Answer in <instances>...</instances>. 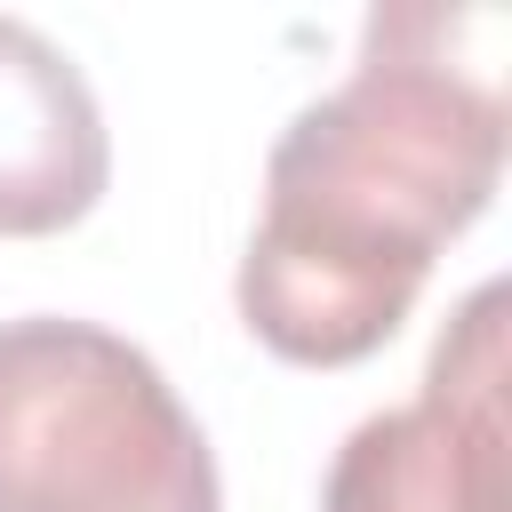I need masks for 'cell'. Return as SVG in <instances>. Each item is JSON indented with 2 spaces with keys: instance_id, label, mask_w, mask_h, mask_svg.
Masks as SVG:
<instances>
[{
  "instance_id": "1",
  "label": "cell",
  "mask_w": 512,
  "mask_h": 512,
  "mask_svg": "<svg viewBox=\"0 0 512 512\" xmlns=\"http://www.w3.org/2000/svg\"><path fill=\"white\" fill-rule=\"evenodd\" d=\"M504 16L368 8L360 64L304 104L264 160V216L240 256V320L296 368H352L392 344L432 256L504 176Z\"/></svg>"
},
{
  "instance_id": "3",
  "label": "cell",
  "mask_w": 512,
  "mask_h": 512,
  "mask_svg": "<svg viewBox=\"0 0 512 512\" xmlns=\"http://www.w3.org/2000/svg\"><path fill=\"white\" fill-rule=\"evenodd\" d=\"M320 512H512L504 424V288H472L432 344L424 392L352 424Z\"/></svg>"
},
{
  "instance_id": "2",
  "label": "cell",
  "mask_w": 512,
  "mask_h": 512,
  "mask_svg": "<svg viewBox=\"0 0 512 512\" xmlns=\"http://www.w3.org/2000/svg\"><path fill=\"white\" fill-rule=\"evenodd\" d=\"M0 512H224L216 456L128 336L0 320Z\"/></svg>"
},
{
  "instance_id": "4",
  "label": "cell",
  "mask_w": 512,
  "mask_h": 512,
  "mask_svg": "<svg viewBox=\"0 0 512 512\" xmlns=\"http://www.w3.org/2000/svg\"><path fill=\"white\" fill-rule=\"evenodd\" d=\"M112 136L88 72L24 16H0V232L48 240L104 200Z\"/></svg>"
}]
</instances>
